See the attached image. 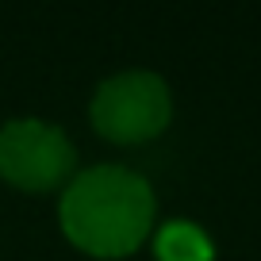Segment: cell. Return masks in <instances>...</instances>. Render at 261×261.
<instances>
[{
  "label": "cell",
  "mask_w": 261,
  "mask_h": 261,
  "mask_svg": "<svg viewBox=\"0 0 261 261\" xmlns=\"http://www.w3.org/2000/svg\"><path fill=\"white\" fill-rule=\"evenodd\" d=\"M169 89L150 69H127L96 85L92 92V123L108 139L139 142L169 123Z\"/></svg>",
  "instance_id": "7a4b0ae2"
},
{
  "label": "cell",
  "mask_w": 261,
  "mask_h": 261,
  "mask_svg": "<svg viewBox=\"0 0 261 261\" xmlns=\"http://www.w3.org/2000/svg\"><path fill=\"white\" fill-rule=\"evenodd\" d=\"M73 165V146L46 119H12L0 127V173L19 188H50Z\"/></svg>",
  "instance_id": "3957f363"
},
{
  "label": "cell",
  "mask_w": 261,
  "mask_h": 261,
  "mask_svg": "<svg viewBox=\"0 0 261 261\" xmlns=\"http://www.w3.org/2000/svg\"><path fill=\"white\" fill-rule=\"evenodd\" d=\"M154 223V192L135 169L96 165L73 177L62 196V227L92 253H127Z\"/></svg>",
  "instance_id": "6da1fadb"
},
{
  "label": "cell",
  "mask_w": 261,
  "mask_h": 261,
  "mask_svg": "<svg viewBox=\"0 0 261 261\" xmlns=\"http://www.w3.org/2000/svg\"><path fill=\"white\" fill-rule=\"evenodd\" d=\"M158 253L162 261H207L212 257V242L196 223H165L158 230Z\"/></svg>",
  "instance_id": "277c9868"
}]
</instances>
